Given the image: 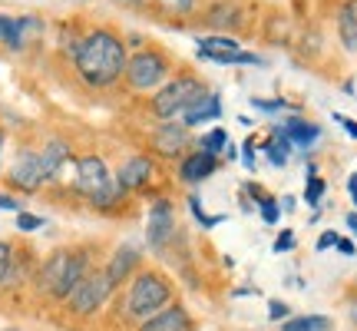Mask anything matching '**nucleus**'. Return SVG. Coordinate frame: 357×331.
<instances>
[{"instance_id": "f8f14e48", "label": "nucleus", "mask_w": 357, "mask_h": 331, "mask_svg": "<svg viewBox=\"0 0 357 331\" xmlns=\"http://www.w3.org/2000/svg\"><path fill=\"white\" fill-rule=\"evenodd\" d=\"M215 172V156H208V153H192L182 159V166H178V179L182 182H189V186H195V182H202V179H208Z\"/></svg>"}, {"instance_id": "c9c22d12", "label": "nucleus", "mask_w": 357, "mask_h": 331, "mask_svg": "<svg viewBox=\"0 0 357 331\" xmlns=\"http://www.w3.org/2000/svg\"><path fill=\"white\" fill-rule=\"evenodd\" d=\"M337 123H344L347 133H351V136H357V123H354V119H344V116H337Z\"/></svg>"}, {"instance_id": "7c9ffc66", "label": "nucleus", "mask_w": 357, "mask_h": 331, "mask_svg": "<svg viewBox=\"0 0 357 331\" xmlns=\"http://www.w3.org/2000/svg\"><path fill=\"white\" fill-rule=\"evenodd\" d=\"M284 315H288V305H284V302H271V305H268V318L271 321H281Z\"/></svg>"}, {"instance_id": "9d476101", "label": "nucleus", "mask_w": 357, "mask_h": 331, "mask_svg": "<svg viewBox=\"0 0 357 331\" xmlns=\"http://www.w3.org/2000/svg\"><path fill=\"white\" fill-rule=\"evenodd\" d=\"M172 232H176V219H172V205L166 199H159V203L149 209V222H146V239L153 249H162V245L172 239Z\"/></svg>"}, {"instance_id": "1a4fd4ad", "label": "nucleus", "mask_w": 357, "mask_h": 331, "mask_svg": "<svg viewBox=\"0 0 357 331\" xmlns=\"http://www.w3.org/2000/svg\"><path fill=\"white\" fill-rule=\"evenodd\" d=\"M10 182L17 186V189H24V192H37L40 186L47 182L43 166H40V153L24 149V153L17 156V163L10 166Z\"/></svg>"}, {"instance_id": "39448f33", "label": "nucleus", "mask_w": 357, "mask_h": 331, "mask_svg": "<svg viewBox=\"0 0 357 331\" xmlns=\"http://www.w3.org/2000/svg\"><path fill=\"white\" fill-rule=\"evenodd\" d=\"M202 96H205V89H202V83H199V80L178 77V80L166 83V87L155 93L153 113L159 116V119H176V116H182L192 103L202 100Z\"/></svg>"}, {"instance_id": "a211bd4d", "label": "nucleus", "mask_w": 357, "mask_h": 331, "mask_svg": "<svg viewBox=\"0 0 357 331\" xmlns=\"http://www.w3.org/2000/svg\"><path fill=\"white\" fill-rule=\"evenodd\" d=\"M337 34L347 50H357V0H347L337 13Z\"/></svg>"}, {"instance_id": "f03ea898", "label": "nucleus", "mask_w": 357, "mask_h": 331, "mask_svg": "<svg viewBox=\"0 0 357 331\" xmlns=\"http://www.w3.org/2000/svg\"><path fill=\"white\" fill-rule=\"evenodd\" d=\"M89 272V258L86 252H53L43 268H40V288L50 295V298H70L73 288L86 279Z\"/></svg>"}, {"instance_id": "2eb2a0df", "label": "nucleus", "mask_w": 357, "mask_h": 331, "mask_svg": "<svg viewBox=\"0 0 357 331\" xmlns=\"http://www.w3.org/2000/svg\"><path fill=\"white\" fill-rule=\"evenodd\" d=\"M66 163H70V146H66L63 140H50L47 146H43V153H40V166H43L47 182L60 179V172H63Z\"/></svg>"}, {"instance_id": "473e14b6", "label": "nucleus", "mask_w": 357, "mask_h": 331, "mask_svg": "<svg viewBox=\"0 0 357 331\" xmlns=\"http://www.w3.org/2000/svg\"><path fill=\"white\" fill-rule=\"evenodd\" d=\"M258 106V110H268V113H275V110H281L284 106V100H252Z\"/></svg>"}, {"instance_id": "cd10ccee", "label": "nucleus", "mask_w": 357, "mask_h": 331, "mask_svg": "<svg viewBox=\"0 0 357 331\" xmlns=\"http://www.w3.org/2000/svg\"><path fill=\"white\" fill-rule=\"evenodd\" d=\"M261 216H265L268 226H275V222H278V203L268 199V196H261Z\"/></svg>"}, {"instance_id": "e433bc0d", "label": "nucleus", "mask_w": 357, "mask_h": 331, "mask_svg": "<svg viewBox=\"0 0 357 331\" xmlns=\"http://www.w3.org/2000/svg\"><path fill=\"white\" fill-rule=\"evenodd\" d=\"M337 249H341L344 255H354V245L347 242V239H337Z\"/></svg>"}, {"instance_id": "2f4dec72", "label": "nucleus", "mask_w": 357, "mask_h": 331, "mask_svg": "<svg viewBox=\"0 0 357 331\" xmlns=\"http://www.w3.org/2000/svg\"><path fill=\"white\" fill-rule=\"evenodd\" d=\"M288 249H294V235H291V232H284V235H278V239H275V252H288Z\"/></svg>"}, {"instance_id": "ea45409f", "label": "nucleus", "mask_w": 357, "mask_h": 331, "mask_svg": "<svg viewBox=\"0 0 357 331\" xmlns=\"http://www.w3.org/2000/svg\"><path fill=\"white\" fill-rule=\"evenodd\" d=\"M119 3H136V0H119Z\"/></svg>"}, {"instance_id": "393cba45", "label": "nucleus", "mask_w": 357, "mask_h": 331, "mask_svg": "<svg viewBox=\"0 0 357 331\" xmlns=\"http://www.w3.org/2000/svg\"><path fill=\"white\" fill-rule=\"evenodd\" d=\"M10 272H13V249L7 242H0V288L7 285Z\"/></svg>"}, {"instance_id": "6ab92c4d", "label": "nucleus", "mask_w": 357, "mask_h": 331, "mask_svg": "<svg viewBox=\"0 0 357 331\" xmlns=\"http://www.w3.org/2000/svg\"><path fill=\"white\" fill-rule=\"evenodd\" d=\"M318 133L321 129L314 126V123H305V119H288V123L281 126V136L291 142V146L294 142H298V146H307V142L318 140Z\"/></svg>"}, {"instance_id": "0eeeda50", "label": "nucleus", "mask_w": 357, "mask_h": 331, "mask_svg": "<svg viewBox=\"0 0 357 331\" xmlns=\"http://www.w3.org/2000/svg\"><path fill=\"white\" fill-rule=\"evenodd\" d=\"M109 292H113V285L106 279V272H86V279L73 288V295H70L66 302H70V308H73L77 315H93V311L102 308V302L109 298Z\"/></svg>"}, {"instance_id": "20e7f679", "label": "nucleus", "mask_w": 357, "mask_h": 331, "mask_svg": "<svg viewBox=\"0 0 357 331\" xmlns=\"http://www.w3.org/2000/svg\"><path fill=\"white\" fill-rule=\"evenodd\" d=\"M169 298H172V288L162 275L155 272H142L139 279L129 285V298H126V311L129 318H153L155 311H162Z\"/></svg>"}, {"instance_id": "5701e85b", "label": "nucleus", "mask_w": 357, "mask_h": 331, "mask_svg": "<svg viewBox=\"0 0 357 331\" xmlns=\"http://www.w3.org/2000/svg\"><path fill=\"white\" fill-rule=\"evenodd\" d=\"M265 153H268V159H271L275 166H284V163H288V153H291V142L278 133V136H271V140H268Z\"/></svg>"}, {"instance_id": "f704fd0d", "label": "nucleus", "mask_w": 357, "mask_h": 331, "mask_svg": "<svg viewBox=\"0 0 357 331\" xmlns=\"http://www.w3.org/2000/svg\"><path fill=\"white\" fill-rule=\"evenodd\" d=\"M0 209H10V212H17V209H20V203H17V199H10V196H0Z\"/></svg>"}, {"instance_id": "c85d7f7f", "label": "nucleus", "mask_w": 357, "mask_h": 331, "mask_svg": "<svg viewBox=\"0 0 357 331\" xmlns=\"http://www.w3.org/2000/svg\"><path fill=\"white\" fill-rule=\"evenodd\" d=\"M13 27H17V20H13V17H3V13H0V40H3L7 47L13 43Z\"/></svg>"}, {"instance_id": "ddd939ff", "label": "nucleus", "mask_w": 357, "mask_h": 331, "mask_svg": "<svg viewBox=\"0 0 357 331\" xmlns=\"http://www.w3.org/2000/svg\"><path fill=\"white\" fill-rule=\"evenodd\" d=\"M139 331H189V311L182 305H172L166 311H155L153 318L142 321Z\"/></svg>"}, {"instance_id": "c756f323", "label": "nucleus", "mask_w": 357, "mask_h": 331, "mask_svg": "<svg viewBox=\"0 0 357 331\" xmlns=\"http://www.w3.org/2000/svg\"><path fill=\"white\" fill-rule=\"evenodd\" d=\"M159 3L172 13H189L192 7H195V0H159Z\"/></svg>"}, {"instance_id": "423d86ee", "label": "nucleus", "mask_w": 357, "mask_h": 331, "mask_svg": "<svg viewBox=\"0 0 357 331\" xmlns=\"http://www.w3.org/2000/svg\"><path fill=\"white\" fill-rule=\"evenodd\" d=\"M169 77V64L162 60V53L142 50L126 60V80L132 89H155Z\"/></svg>"}, {"instance_id": "bb28decb", "label": "nucleus", "mask_w": 357, "mask_h": 331, "mask_svg": "<svg viewBox=\"0 0 357 331\" xmlns=\"http://www.w3.org/2000/svg\"><path fill=\"white\" fill-rule=\"evenodd\" d=\"M43 226V219L40 216H30V212H17V229L20 232H33Z\"/></svg>"}, {"instance_id": "4468645a", "label": "nucleus", "mask_w": 357, "mask_h": 331, "mask_svg": "<svg viewBox=\"0 0 357 331\" xmlns=\"http://www.w3.org/2000/svg\"><path fill=\"white\" fill-rule=\"evenodd\" d=\"M185 142H189V129L178 126V123H166V126H159V133L153 136L155 153H162V156H178L182 149H185Z\"/></svg>"}, {"instance_id": "aec40b11", "label": "nucleus", "mask_w": 357, "mask_h": 331, "mask_svg": "<svg viewBox=\"0 0 357 331\" xmlns=\"http://www.w3.org/2000/svg\"><path fill=\"white\" fill-rule=\"evenodd\" d=\"M37 34H40V20H37V17H20V20H17V27H13V43H10V50H24L26 40L37 37Z\"/></svg>"}, {"instance_id": "9b49d317", "label": "nucleus", "mask_w": 357, "mask_h": 331, "mask_svg": "<svg viewBox=\"0 0 357 331\" xmlns=\"http://www.w3.org/2000/svg\"><path fill=\"white\" fill-rule=\"evenodd\" d=\"M149 179H153V159H149V156H132V159H126L123 169L116 172V182H119L123 192L142 189Z\"/></svg>"}, {"instance_id": "dca6fc26", "label": "nucleus", "mask_w": 357, "mask_h": 331, "mask_svg": "<svg viewBox=\"0 0 357 331\" xmlns=\"http://www.w3.org/2000/svg\"><path fill=\"white\" fill-rule=\"evenodd\" d=\"M136 262H139V252L132 249V245H123V249H116L113 262H109V268H106V279H109V285H123V281L129 279V272L136 268Z\"/></svg>"}, {"instance_id": "4be33fe9", "label": "nucleus", "mask_w": 357, "mask_h": 331, "mask_svg": "<svg viewBox=\"0 0 357 331\" xmlns=\"http://www.w3.org/2000/svg\"><path fill=\"white\" fill-rule=\"evenodd\" d=\"M208 24H215V27L242 24V20H238V3H231V0H222V3H215V7H212V13H208Z\"/></svg>"}, {"instance_id": "412c9836", "label": "nucleus", "mask_w": 357, "mask_h": 331, "mask_svg": "<svg viewBox=\"0 0 357 331\" xmlns=\"http://www.w3.org/2000/svg\"><path fill=\"white\" fill-rule=\"evenodd\" d=\"M281 331H331V318H324V315H305V318L284 321Z\"/></svg>"}, {"instance_id": "58836bf2", "label": "nucleus", "mask_w": 357, "mask_h": 331, "mask_svg": "<svg viewBox=\"0 0 357 331\" xmlns=\"http://www.w3.org/2000/svg\"><path fill=\"white\" fill-rule=\"evenodd\" d=\"M351 196H354V203H357V176H351Z\"/></svg>"}, {"instance_id": "b1692460", "label": "nucleus", "mask_w": 357, "mask_h": 331, "mask_svg": "<svg viewBox=\"0 0 357 331\" xmlns=\"http://www.w3.org/2000/svg\"><path fill=\"white\" fill-rule=\"evenodd\" d=\"M225 146H229V136H225V129H212V133H208V136L202 140V153L218 156V153H225Z\"/></svg>"}, {"instance_id": "f3484780", "label": "nucleus", "mask_w": 357, "mask_h": 331, "mask_svg": "<svg viewBox=\"0 0 357 331\" xmlns=\"http://www.w3.org/2000/svg\"><path fill=\"white\" fill-rule=\"evenodd\" d=\"M222 116V103H218V96H208L205 93L202 100H195L182 113V119H185V126H199V123H208V119H218Z\"/></svg>"}, {"instance_id": "72a5a7b5", "label": "nucleus", "mask_w": 357, "mask_h": 331, "mask_svg": "<svg viewBox=\"0 0 357 331\" xmlns=\"http://www.w3.org/2000/svg\"><path fill=\"white\" fill-rule=\"evenodd\" d=\"M331 245H337V235H334V232H324V235L318 239V249L324 252V249H331Z\"/></svg>"}, {"instance_id": "6e6552de", "label": "nucleus", "mask_w": 357, "mask_h": 331, "mask_svg": "<svg viewBox=\"0 0 357 331\" xmlns=\"http://www.w3.org/2000/svg\"><path fill=\"white\" fill-rule=\"evenodd\" d=\"M199 57L215 60V64H261V57L245 53L238 47V40L231 37H202L199 40Z\"/></svg>"}, {"instance_id": "7ed1b4c3", "label": "nucleus", "mask_w": 357, "mask_h": 331, "mask_svg": "<svg viewBox=\"0 0 357 331\" xmlns=\"http://www.w3.org/2000/svg\"><path fill=\"white\" fill-rule=\"evenodd\" d=\"M77 189L86 196L93 205H113L119 196H123V189H119V182H116L113 176H109V169H106V163H102L100 156H83L77 163Z\"/></svg>"}, {"instance_id": "4c0bfd02", "label": "nucleus", "mask_w": 357, "mask_h": 331, "mask_svg": "<svg viewBox=\"0 0 357 331\" xmlns=\"http://www.w3.org/2000/svg\"><path fill=\"white\" fill-rule=\"evenodd\" d=\"M347 226H351V229L357 232V212H351V216H347Z\"/></svg>"}, {"instance_id": "a878e982", "label": "nucleus", "mask_w": 357, "mask_h": 331, "mask_svg": "<svg viewBox=\"0 0 357 331\" xmlns=\"http://www.w3.org/2000/svg\"><path fill=\"white\" fill-rule=\"evenodd\" d=\"M321 196H324V179L311 176V179H307V189H305L307 205H318V203H321Z\"/></svg>"}, {"instance_id": "f257e3e1", "label": "nucleus", "mask_w": 357, "mask_h": 331, "mask_svg": "<svg viewBox=\"0 0 357 331\" xmlns=\"http://www.w3.org/2000/svg\"><path fill=\"white\" fill-rule=\"evenodd\" d=\"M73 64H77V73L83 77V83L96 89L113 87L126 73V47L109 30H93L77 43Z\"/></svg>"}]
</instances>
